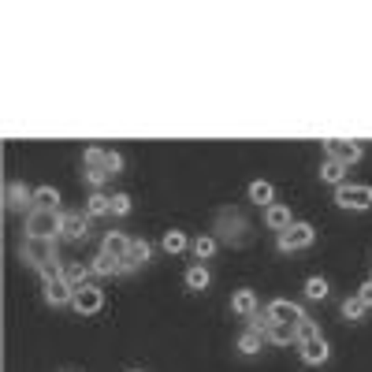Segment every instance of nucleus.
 <instances>
[{"instance_id": "nucleus-36", "label": "nucleus", "mask_w": 372, "mask_h": 372, "mask_svg": "<svg viewBox=\"0 0 372 372\" xmlns=\"http://www.w3.org/2000/svg\"><path fill=\"white\" fill-rule=\"evenodd\" d=\"M68 372H71V368H68Z\"/></svg>"}, {"instance_id": "nucleus-5", "label": "nucleus", "mask_w": 372, "mask_h": 372, "mask_svg": "<svg viewBox=\"0 0 372 372\" xmlns=\"http://www.w3.org/2000/svg\"><path fill=\"white\" fill-rule=\"evenodd\" d=\"M335 205L350 209V212L372 209V186L368 182H342V186H335Z\"/></svg>"}, {"instance_id": "nucleus-11", "label": "nucleus", "mask_w": 372, "mask_h": 372, "mask_svg": "<svg viewBox=\"0 0 372 372\" xmlns=\"http://www.w3.org/2000/svg\"><path fill=\"white\" fill-rule=\"evenodd\" d=\"M86 235H89V216H82V212H63L60 238H71V242H82Z\"/></svg>"}, {"instance_id": "nucleus-35", "label": "nucleus", "mask_w": 372, "mask_h": 372, "mask_svg": "<svg viewBox=\"0 0 372 372\" xmlns=\"http://www.w3.org/2000/svg\"><path fill=\"white\" fill-rule=\"evenodd\" d=\"M130 372H145V368H130Z\"/></svg>"}, {"instance_id": "nucleus-3", "label": "nucleus", "mask_w": 372, "mask_h": 372, "mask_svg": "<svg viewBox=\"0 0 372 372\" xmlns=\"http://www.w3.org/2000/svg\"><path fill=\"white\" fill-rule=\"evenodd\" d=\"M212 231H216L220 242H231V246H246L249 238H254V235H249V223L242 220V212H238V209H220L216 212V228H212Z\"/></svg>"}, {"instance_id": "nucleus-7", "label": "nucleus", "mask_w": 372, "mask_h": 372, "mask_svg": "<svg viewBox=\"0 0 372 372\" xmlns=\"http://www.w3.org/2000/svg\"><path fill=\"white\" fill-rule=\"evenodd\" d=\"M71 309L78 316H93V313H101L104 309V290L97 283H82V287H75V302H71Z\"/></svg>"}, {"instance_id": "nucleus-22", "label": "nucleus", "mask_w": 372, "mask_h": 372, "mask_svg": "<svg viewBox=\"0 0 372 372\" xmlns=\"http://www.w3.org/2000/svg\"><path fill=\"white\" fill-rule=\"evenodd\" d=\"M108 212H112V197H108V194L93 190V194L86 197V216H89V220H97V216H108Z\"/></svg>"}, {"instance_id": "nucleus-16", "label": "nucleus", "mask_w": 372, "mask_h": 372, "mask_svg": "<svg viewBox=\"0 0 372 372\" xmlns=\"http://www.w3.org/2000/svg\"><path fill=\"white\" fill-rule=\"evenodd\" d=\"M264 223H268V228L272 231H279V235H283L287 228H290V223H294V216H290V209L287 205H272V209H264Z\"/></svg>"}, {"instance_id": "nucleus-14", "label": "nucleus", "mask_w": 372, "mask_h": 372, "mask_svg": "<svg viewBox=\"0 0 372 372\" xmlns=\"http://www.w3.org/2000/svg\"><path fill=\"white\" fill-rule=\"evenodd\" d=\"M127 249H130V238L123 231H108V235H104V242H101V254L112 257V261H123Z\"/></svg>"}, {"instance_id": "nucleus-27", "label": "nucleus", "mask_w": 372, "mask_h": 372, "mask_svg": "<svg viewBox=\"0 0 372 372\" xmlns=\"http://www.w3.org/2000/svg\"><path fill=\"white\" fill-rule=\"evenodd\" d=\"M328 279L324 275H309V279H305V298H309V302H324L328 298Z\"/></svg>"}, {"instance_id": "nucleus-29", "label": "nucleus", "mask_w": 372, "mask_h": 372, "mask_svg": "<svg viewBox=\"0 0 372 372\" xmlns=\"http://www.w3.org/2000/svg\"><path fill=\"white\" fill-rule=\"evenodd\" d=\"M365 309H368V305H365L361 298H357V294H350L347 302H342V316H347V321H361Z\"/></svg>"}, {"instance_id": "nucleus-6", "label": "nucleus", "mask_w": 372, "mask_h": 372, "mask_svg": "<svg viewBox=\"0 0 372 372\" xmlns=\"http://www.w3.org/2000/svg\"><path fill=\"white\" fill-rule=\"evenodd\" d=\"M313 242H316V228H313V223H305V220H294L283 235H275V246L283 249V254H290V249H305Z\"/></svg>"}, {"instance_id": "nucleus-17", "label": "nucleus", "mask_w": 372, "mask_h": 372, "mask_svg": "<svg viewBox=\"0 0 372 372\" xmlns=\"http://www.w3.org/2000/svg\"><path fill=\"white\" fill-rule=\"evenodd\" d=\"M186 246H190V238H186V231H179V228L164 231V238H161V249H164L168 257H179V254H186Z\"/></svg>"}, {"instance_id": "nucleus-9", "label": "nucleus", "mask_w": 372, "mask_h": 372, "mask_svg": "<svg viewBox=\"0 0 372 372\" xmlns=\"http://www.w3.org/2000/svg\"><path fill=\"white\" fill-rule=\"evenodd\" d=\"M324 153H328V161H339V164H347V168L361 161V145L347 142V138H328L324 142Z\"/></svg>"}, {"instance_id": "nucleus-13", "label": "nucleus", "mask_w": 372, "mask_h": 372, "mask_svg": "<svg viewBox=\"0 0 372 372\" xmlns=\"http://www.w3.org/2000/svg\"><path fill=\"white\" fill-rule=\"evenodd\" d=\"M4 209H34V190L26 182H8L4 186Z\"/></svg>"}, {"instance_id": "nucleus-1", "label": "nucleus", "mask_w": 372, "mask_h": 372, "mask_svg": "<svg viewBox=\"0 0 372 372\" xmlns=\"http://www.w3.org/2000/svg\"><path fill=\"white\" fill-rule=\"evenodd\" d=\"M298 347H302V361H305V365H324L328 357H331L328 339L321 335V328H316L309 316L298 324Z\"/></svg>"}, {"instance_id": "nucleus-33", "label": "nucleus", "mask_w": 372, "mask_h": 372, "mask_svg": "<svg viewBox=\"0 0 372 372\" xmlns=\"http://www.w3.org/2000/svg\"><path fill=\"white\" fill-rule=\"evenodd\" d=\"M108 171H112V175H119V171H123V156H119L116 149H108Z\"/></svg>"}, {"instance_id": "nucleus-19", "label": "nucleus", "mask_w": 372, "mask_h": 372, "mask_svg": "<svg viewBox=\"0 0 372 372\" xmlns=\"http://www.w3.org/2000/svg\"><path fill=\"white\" fill-rule=\"evenodd\" d=\"M89 264H82V261H63V283H71V287H82V283H89Z\"/></svg>"}, {"instance_id": "nucleus-32", "label": "nucleus", "mask_w": 372, "mask_h": 372, "mask_svg": "<svg viewBox=\"0 0 372 372\" xmlns=\"http://www.w3.org/2000/svg\"><path fill=\"white\" fill-rule=\"evenodd\" d=\"M130 209H135L130 194H112V216H130Z\"/></svg>"}, {"instance_id": "nucleus-15", "label": "nucleus", "mask_w": 372, "mask_h": 372, "mask_svg": "<svg viewBox=\"0 0 372 372\" xmlns=\"http://www.w3.org/2000/svg\"><path fill=\"white\" fill-rule=\"evenodd\" d=\"M231 313L246 316V321H249V316H257V294H254V290H249V287L235 290V294H231Z\"/></svg>"}, {"instance_id": "nucleus-25", "label": "nucleus", "mask_w": 372, "mask_h": 372, "mask_svg": "<svg viewBox=\"0 0 372 372\" xmlns=\"http://www.w3.org/2000/svg\"><path fill=\"white\" fill-rule=\"evenodd\" d=\"M34 209H56L60 212V190L56 186H37L34 190Z\"/></svg>"}, {"instance_id": "nucleus-8", "label": "nucleus", "mask_w": 372, "mask_h": 372, "mask_svg": "<svg viewBox=\"0 0 372 372\" xmlns=\"http://www.w3.org/2000/svg\"><path fill=\"white\" fill-rule=\"evenodd\" d=\"M264 316H268L272 324H290V328H298V324L305 321L302 305L287 302V298H272V302H268V309H264Z\"/></svg>"}, {"instance_id": "nucleus-26", "label": "nucleus", "mask_w": 372, "mask_h": 372, "mask_svg": "<svg viewBox=\"0 0 372 372\" xmlns=\"http://www.w3.org/2000/svg\"><path fill=\"white\" fill-rule=\"evenodd\" d=\"M261 347H264V335H257V331H242L238 335V354H246V357H254V354H261Z\"/></svg>"}, {"instance_id": "nucleus-4", "label": "nucleus", "mask_w": 372, "mask_h": 372, "mask_svg": "<svg viewBox=\"0 0 372 372\" xmlns=\"http://www.w3.org/2000/svg\"><path fill=\"white\" fill-rule=\"evenodd\" d=\"M63 212L56 209H30L26 212V235L30 238H60Z\"/></svg>"}, {"instance_id": "nucleus-30", "label": "nucleus", "mask_w": 372, "mask_h": 372, "mask_svg": "<svg viewBox=\"0 0 372 372\" xmlns=\"http://www.w3.org/2000/svg\"><path fill=\"white\" fill-rule=\"evenodd\" d=\"M82 164L86 168H108V149H97V145H89L82 153Z\"/></svg>"}, {"instance_id": "nucleus-31", "label": "nucleus", "mask_w": 372, "mask_h": 372, "mask_svg": "<svg viewBox=\"0 0 372 372\" xmlns=\"http://www.w3.org/2000/svg\"><path fill=\"white\" fill-rule=\"evenodd\" d=\"M82 175H86V182L93 186V190H101V186H104V182L112 179V171H108V168H86Z\"/></svg>"}, {"instance_id": "nucleus-20", "label": "nucleus", "mask_w": 372, "mask_h": 372, "mask_svg": "<svg viewBox=\"0 0 372 372\" xmlns=\"http://www.w3.org/2000/svg\"><path fill=\"white\" fill-rule=\"evenodd\" d=\"M182 283H186V290H205L209 283H212V275H209V268L205 264H190V268H186V275H182Z\"/></svg>"}, {"instance_id": "nucleus-24", "label": "nucleus", "mask_w": 372, "mask_h": 372, "mask_svg": "<svg viewBox=\"0 0 372 372\" xmlns=\"http://www.w3.org/2000/svg\"><path fill=\"white\" fill-rule=\"evenodd\" d=\"M216 249H220V238H216V235H197V238H194V257H197V264L209 261Z\"/></svg>"}, {"instance_id": "nucleus-12", "label": "nucleus", "mask_w": 372, "mask_h": 372, "mask_svg": "<svg viewBox=\"0 0 372 372\" xmlns=\"http://www.w3.org/2000/svg\"><path fill=\"white\" fill-rule=\"evenodd\" d=\"M42 294H45V302L52 305V309H60V305H71L75 302V287L63 283V279H49Z\"/></svg>"}, {"instance_id": "nucleus-21", "label": "nucleus", "mask_w": 372, "mask_h": 372, "mask_svg": "<svg viewBox=\"0 0 372 372\" xmlns=\"http://www.w3.org/2000/svg\"><path fill=\"white\" fill-rule=\"evenodd\" d=\"M268 342H275V347H290V342H298V328L290 324H272L268 321V335H264Z\"/></svg>"}, {"instance_id": "nucleus-28", "label": "nucleus", "mask_w": 372, "mask_h": 372, "mask_svg": "<svg viewBox=\"0 0 372 372\" xmlns=\"http://www.w3.org/2000/svg\"><path fill=\"white\" fill-rule=\"evenodd\" d=\"M89 272H93V275H119V261H112V257L97 254V257L89 261Z\"/></svg>"}, {"instance_id": "nucleus-34", "label": "nucleus", "mask_w": 372, "mask_h": 372, "mask_svg": "<svg viewBox=\"0 0 372 372\" xmlns=\"http://www.w3.org/2000/svg\"><path fill=\"white\" fill-rule=\"evenodd\" d=\"M357 298H361L365 305H372V279H368V283H361V290H357Z\"/></svg>"}, {"instance_id": "nucleus-18", "label": "nucleus", "mask_w": 372, "mask_h": 372, "mask_svg": "<svg viewBox=\"0 0 372 372\" xmlns=\"http://www.w3.org/2000/svg\"><path fill=\"white\" fill-rule=\"evenodd\" d=\"M249 202L272 209V205H275V186H272L268 179H254V182H249Z\"/></svg>"}, {"instance_id": "nucleus-2", "label": "nucleus", "mask_w": 372, "mask_h": 372, "mask_svg": "<svg viewBox=\"0 0 372 372\" xmlns=\"http://www.w3.org/2000/svg\"><path fill=\"white\" fill-rule=\"evenodd\" d=\"M19 257H23L26 268H34V272L49 268V264H56V238H30V235H23Z\"/></svg>"}, {"instance_id": "nucleus-23", "label": "nucleus", "mask_w": 372, "mask_h": 372, "mask_svg": "<svg viewBox=\"0 0 372 372\" xmlns=\"http://www.w3.org/2000/svg\"><path fill=\"white\" fill-rule=\"evenodd\" d=\"M347 164H339V161H324L321 164V182H331V186H342L347 182Z\"/></svg>"}, {"instance_id": "nucleus-10", "label": "nucleus", "mask_w": 372, "mask_h": 372, "mask_svg": "<svg viewBox=\"0 0 372 372\" xmlns=\"http://www.w3.org/2000/svg\"><path fill=\"white\" fill-rule=\"evenodd\" d=\"M149 257H153V246L145 242V238H130V249H127V257L119 261V272H135L142 264H149Z\"/></svg>"}]
</instances>
